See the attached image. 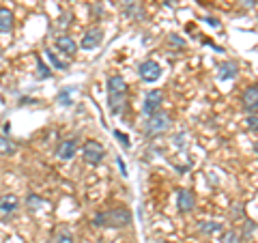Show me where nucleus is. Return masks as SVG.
<instances>
[{
	"instance_id": "bb28decb",
	"label": "nucleus",
	"mask_w": 258,
	"mask_h": 243,
	"mask_svg": "<svg viewBox=\"0 0 258 243\" xmlns=\"http://www.w3.org/2000/svg\"><path fill=\"white\" fill-rule=\"evenodd\" d=\"M69 93H71V91H62V93L58 95V101L62 103V106H71V99H69Z\"/></svg>"
},
{
	"instance_id": "9d476101",
	"label": "nucleus",
	"mask_w": 258,
	"mask_h": 243,
	"mask_svg": "<svg viewBox=\"0 0 258 243\" xmlns=\"http://www.w3.org/2000/svg\"><path fill=\"white\" fill-rule=\"evenodd\" d=\"M194 207H196V196H194L191 190H179V196H176V209H179V213L187 215L194 211Z\"/></svg>"
},
{
	"instance_id": "f8f14e48",
	"label": "nucleus",
	"mask_w": 258,
	"mask_h": 243,
	"mask_svg": "<svg viewBox=\"0 0 258 243\" xmlns=\"http://www.w3.org/2000/svg\"><path fill=\"white\" fill-rule=\"evenodd\" d=\"M125 106H127V93H110L108 95V108L114 116L123 114Z\"/></svg>"
},
{
	"instance_id": "6ab92c4d",
	"label": "nucleus",
	"mask_w": 258,
	"mask_h": 243,
	"mask_svg": "<svg viewBox=\"0 0 258 243\" xmlns=\"http://www.w3.org/2000/svg\"><path fill=\"white\" fill-rule=\"evenodd\" d=\"M37 69H39V71H37V78H39V80H41V78H43V80L52 78V71H50V67H47V65H45L41 58H39V56H37Z\"/></svg>"
},
{
	"instance_id": "423d86ee",
	"label": "nucleus",
	"mask_w": 258,
	"mask_h": 243,
	"mask_svg": "<svg viewBox=\"0 0 258 243\" xmlns=\"http://www.w3.org/2000/svg\"><path fill=\"white\" fill-rule=\"evenodd\" d=\"M241 106L249 114H256L258 112V84H249L243 88V93H241Z\"/></svg>"
},
{
	"instance_id": "a878e982",
	"label": "nucleus",
	"mask_w": 258,
	"mask_h": 243,
	"mask_svg": "<svg viewBox=\"0 0 258 243\" xmlns=\"http://www.w3.org/2000/svg\"><path fill=\"white\" fill-rule=\"evenodd\" d=\"M56 243H74V237H71L69 232H64V230H62L58 237H56Z\"/></svg>"
},
{
	"instance_id": "393cba45",
	"label": "nucleus",
	"mask_w": 258,
	"mask_h": 243,
	"mask_svg": "<svg viewBox=\"0 0 258 243\" xmlns=\"http://www.w3.org/2000/svg\"><path fill=\"white\" fill-rule=\"evenodd\" d=\"M256 7V0H239V9L241 11H249Z\"/></svg>"
},
{
	"instance_id": "20e7f679",
	"label": "nucleus",
	"mask_w": 258,
	"mask_h": 243,
	"mask_svg": "<svg viewBox=\"0 0 258 243\" xmlns=\"http://www.w3.org/2000/svg\"><path fill=\"white\" fill-rule=\"evenodd\" d=\"M138 76L140 80H144L147 84H153L157 82V80L161 78V65L157 60H142L138 65Z\"/></svg>"
},
{
	"instance_id": "ddd939ff",
	"label": "nucleus",
	"mask_w": 258,
	"mask_h": 243,
	"mask_svg": "<svg viewBox=\"0 0 258 243\" xmlns=\"http://www.w3.org/2000/svg\"><path fill=\"white\" fill-rule=\"evenodd\" d=\"M239 76V65L235 60H224L217 65V78L220 80H235Z\"/></svg>"
},
{
	"instance_id": "a211bd4d",
	"label": "nucleus",
	"mask_w": 258,
	"mask_h": 243,
	"mask_svg": "<svg viewBox=\"0 0 258 243\" xmlns=\"http://www.w3.org/2000/svg\"><path fill=\"white\" fill-rule=\"evenodd\" d=\"M45 56H47V58L52 60V65H54L56 69H60V71H64V69H67V63H64V60H60L58 56H56V52H54V50H50V47H47V50H45Z\"/></svg>"
},
{
	"instance_id": "7ed1b4c3",
	"label": "nucleus",
	"mask_w": 258,
	"mask_h": 243,
	"mask_svg": "<svg viewBox=\"0 0 258 243\" xmlns=\"http://www.w3.org/2000/svg\"><path fill=\"white\" fill-rule=\"evenodd\" d=\"M103 157H106V149H103L101 142L97 140H86L82 144V159L86 161L88 166H99Z\"/></svg>"
},
{
	"instance_id": "39448f33",
	"label": "nucleus",
	"mask_w": 258,
	"mask_h": 243,
	"mask_svg": "<svg viewBox=\"0 0 258 243\" xmlns=\"http://www.w3.org/2000/svg\"><path fill=\"white\" fill-rule=\"evenodd\" d=\"M161 106H164V91H157V88H153V91H149L147 97H144L142 112L147 116H151V114H155V112H159Z\"/></svg>"
},
{
	"instance_id": "dca6fc26",
	"label": "nucleus",
	"mask_w": 258,
	"mask_h": 243,
	"mask_svg": "<svg viewBox=\"0 0 258 243\" xmlns=\"http://www.w3.org/2000/svg\"><path fill=\"white\" fill-rule=\"evenodd\" d=\"M15 151H18V147H15V142L11 138L0 136V157H11L15 155Z\"/></svg>"
},
{
	"instance_id": "4468645a",
	"label": "nucleus",
	"mask_w": 258,
	"mask_h": 243,
	"mask_svg": "<svg viewBox=\"0 0 258 243\" xmlns=\"http://www.w3.org/2000/svg\"><path fill=\"white\" fill-rule=\"evenodd\" d=\"M13 24H15L13 11L7 9V7H0V32H11Z\"/></svg>"
},
{
	"instance_id": "f257e3e1",
	"label": "nucleus",
	"mask_w": 258,
	"mask_h": 243,
	"mask_svg": "<svg viewBox=\"0 0 258 243\" xmlns=\"http://www.w3.org/2000/svg\"><path fill=\"white\" fill-rule=\"evenodd\" d=\"M129 224H132V211L123 205L99 211L93 217V226H99V228H127Z\"/></svg>"
},
{
	"instance_id": "4be33fe9",
	"label": "nucleus",
	"mask_w": 258,
	"mask_h": 243,
	"mask_svg": "<svg viewBox=\"0 0 258 243\" xmlns=\"http://www.w3.org/2000/svg\"><path fill=\"white\" fill-rule=\"evenodd\" d=\"M245 125H247L249 132L258 134V114H249V116L245 118Z\"/></svg>"
},
{
	"instance_id": "7c9ffc66",
	"label": "nucleus",
	"mask_w": 258,
	"mask_h": 243,
	"mask_svg": "<svg viewBox=\"0 0 258 243\" xmlns=\"http://www.w3.org/2000/svg\"><path fill=\"white\" fill-rule=\"evenodd\" d=\"M254 153H256V157H258V140L254 142Z\"/></svg>"
},
{
	"instance_id": "f3484780",
	"label": "nucleus",
	"mask_w": 258,
	"mask_h": 243,
	"mask_svg": "<svg viewBox=\"0 0 258 243\" xmlns=\"http://www.w3.org/2000/svg\"><path fill=\"white\" fill-rule=\"evenodd\" d=\"M200 232L203 234H215V232H222L224 230V226L220 222H200Z\"/></svg>"
},
{
	"instance_id": "b1692460",
	"label": "nucleus",
	"mask_w": 258,
	"mask_h": 243,
	"mask_svg": "<svg viewBox=\"0 0 258 243\" xmlns=\"http://www.w3.org/2000/svg\"><path fill=\"white\" fill-rule=\"evenodd\" d=\"M256 230V224L254 222H245V226H243V230H241L239 234H241V239H245V237H249Z\"/></svg>"
},
{
	"instance_id": "412c9836",
	"label": "nucleus",
	"mask_w": 258,
	"mask_h": 243,
	"mask_svg": "<svg viewBox=\"0 0 258 243\" xmlns=\"http://www.w3.org/2000/svg\"><path fill=\"white\" fill-rule=\"evenodd\" d=\"M168 43H170L174 50H185V41L179 35H168Z\"/></svg>"
},
{
	"instance_id": "2eb2a0df",
	"label": "nucleus",
	"mask_w": 258,
	"mask_h": 243,
	"mask_svg": "<svg viewBox=\"0 0 258 243\" xmlns=\"http://www.w3.org/2000/svg\"><path fill=\"white\" fill-rule=\"evenodd\" d=\"M110 93H127V82L123 76H110L108 78V95Z\"/></svg>"
},
{
	"instance_id": "cd10ccee",
	"label": "nucleus",
	"mask_w": 258,
	"mask_h": 243,
	"mask_svg": "<svg viewBox=\"0 0 258 243\" xmlns=\"http://www.w3.org/2000/svg\"><path fill=\"white\" fill-rule=\"evenodd\" d=\"M230 217H232V222H235L237 217H243V207H241V205H237V209H235V211H230Z\"/></svg>"
},
{
	"instance_id": "1a4fd4ad",
	"label": "nucleus",
	"mask_w": 258,
	"mask_h": 243,
	"mask_svg": "<svg viewBox=\"0 0 258 243\" xmlns=\"http://www.w3.org/2000/svg\"><path fill=\"white\" fill-rule=\"evenodd\" d=\"M76 153H78V138H76V136L64 138V140H60L58 147H56V157H58L60 161L74 159Z\"/></svg>"
},
{
	"instance_id": "c756f323",
	"label": "nucleus",
	"mask_w": 258,
	"mask_h": 243,
	"mask_svg": "<svg viewBox=\"0 0 258 243\" xmlns=\"http://www.w3.org/2000/svg\"><path fill=\"white\" fill-rule=\"evenodd\" d=\"M205 22H209V24H211V26H220V22H217V20H211V18H207Z\"/></svg>"
},
{
	"instance_id": "5701e85b",
	"label": "nucleus",
	"mask_w": 258,
	"mask_h": 243,
	"mask_svg": "<svg viewBox=\"0 0 258 243\" xmlns=\"http://www.w3.org/2000/svg\"><path fill=\"white\" fill-rule=\"evenodd\" d=\"M114 136H116V140L120 142V147H123V149H129V147H132V142H129V138H127L123 132H118V129H116Z\"/></svg>"
},
{
	"instance_id": "c85d7f7f",
	"label": "nucleus",
	"mask_w": 258,
	"mask_h": 243,
	"mask_svg": "<svg viewBox=\"0 0 258 243\" xmlns=\"http://www.w3.org/2000/svg\"><path fill=\"white\" fill-rule=\"evenodd\" d=\"M58 24H60V28H64L67 24H71V13H69V11L62 13V20H58Z\"/></svg>"
},
{
	"instance_id": "f03ea898",
	"label": "nucleus",
	"mask_w": 258,
	"mask_h": 243,
	"mask_svg": "<svg viewBox=\"0 0 258 243\" xmlns=\"http://www.w3.org/2000/svg\"><path fill=\"white\" fill-rule=\"evenodd\" d=\"M170 125H172L170 114L164 112V110H159V112H155V114L147 116V123H144V136L147 138L161 136V134H166L168 129H170Z\"/></svg>"
},
{
	"instance_id": "aec40b11",
	"label": "nucleus",
	"mask_w": 258,
	"mask_h": 243,
	"mask_svg": "<svg viewBox=\"0 0 258 243\" xmlns=\"http://www.w3.org/2000/svg\"><path fill=\"white\" fill-rule=\"evenodd\" d=\"M239 239H241V234H239V230H226V232H222V241L224 243H239Z\"/></svg>"
},
{
	"instance_id": "0eeeda50",
	"label": "nucleus",
	"mask_w": 258,
	"mask_h": 243,
	"mask_svg": "<svg viewBox=\"0 0 258 243\" xmlns=\"http://www.w3.org/2000/svg\"><path fill=\"white\" fill-rule=\"evenodd\" d=\"M103 43V30L99 26H93V28H88L82 39H80V47L82 50H95V47H99Z\"/></svg>"
},
{
	"instance_id": "9b49d317",
	"label": "nucleus",
	"mask_w": 258,
	"mask_h": 243,
	"mask_svg": "<svg viewBox=\"0 0 258 243\" xmlns=\"http://www.w3.org/2000/svg\"><path fill=\"white\" fill-rule=\"evenodd\" d=\"M54 47H56V50H58L60 54H64V56H76V54H78V43H76V39L69 37V35L56 37Z\"/></svg>"
},
{
	"instance_id": "6e6552de",
	"label": "nucleus",
	"mask_w": 258,
	"mask_h": 243,
	"mask_svg": "<svg viewBox=\"0 0 258 243\" xmlns=\"http://www.w3.org/2000/svg\"><path fill=\"white\" fill-rule=\"evenodd\" d=\"M18 209H20V198L15 196V194H3V196H0V217H3V220L13 217L18 213Z\"/></svg>"
}]
</instances>
